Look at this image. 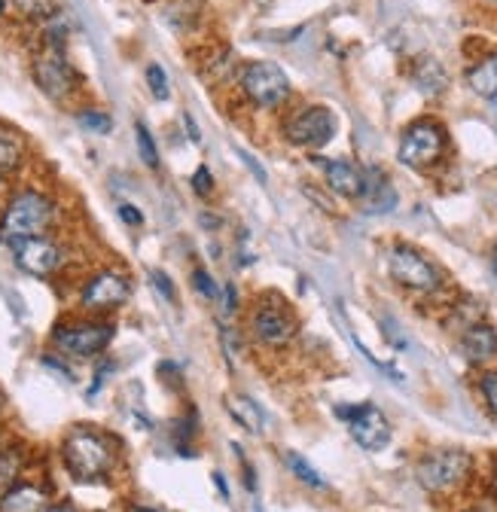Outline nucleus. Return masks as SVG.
Returning a JSON list of instances; mask_svg holds the SVG:
<instances>
[{
    "instance_id": "c03bdc74",
    "label": "nucleus",
    "mask_w": 497,
    "mask_h": 512,
    "mask_svg": "<svg viewBox=\"0 0 497 512\" xmlns=\"http://www.w3.org/2000/svg\"><path fill=\"white\" fill-rule=\"evenodd\" d=\"M0 452H4V436H0Z\"/></svg>"
},
{
    "instance_id": "1a4fd4ad",
    "label": "nucleus",
    "mask_w": 497,
    "mask_h": 512,
    "mask_svg": "<svg viewBox=\"0 0 497 512\" xmlns=\"http://www.w3.org/2000/svg\"><path fill=\"white\" fill-rule=\"evenodd\" d=\"M132 296V278L122 269H98L80 287V308L92 317L119 311Z\"/></svg>"
},
{
    "instance_id": "9d476101",
    "label": "nucleus",
    "mask_w": 497,
    "mask_h": 512,
    "mask_svg": "<svg viewBox=\"0 0 497 512\" xmlns=\"http://www.w3.org/2000/svg\"><path fill=\"white\" fill-rule=\"evenodd\" d=\"M446 128L437 122V119H418L412 122L406 132H403V141H400V162L406 168H415V171H427L433 168L443 153H446Z\"/></svg>"
},
{
    "instance_id": "ea45409f",
    "label": "nucleus",
    "mask_w": 497,
    "mask_h": 512,
    "mask_svg": "<svg viewBox=\"0 0 497 512\" xmlns=\"http://www.w3.org/2000/svg\"><path fill=\"white\" fill-rule=\"evenodd\" d=\"M129 512H159V509H153V506H132Z\"/></svg>"
},
{
    "instance_id": "9b49d317",
    "label": "nucleus",
    "mask_w": 497,
    "mask_h": 512,
    "mask_svg": "<svg viewBox=\"0 0 497 512\" xmlns=\"http://www.w3.org/2000/svg\"><path fill=\"white\" fill-rule=\"evenodd\" d=\"M10 250H13V263L31 278H55L71 263V250L52 235L19 241Z\"/></svg>"
},
{
    "instance_id": "f3484780",
    "label": "nucleus",
    "mask_w": 497,
    "mask_h": 512,
    "mask_svg": "<svg viewBox=\"0 0 497 512\" xmlns=\"http://www.w3.org/2000/svg\"><path fill=\"white\" fill-rule=\"evenodd\" d=\"M330 183L333 192H339V196L345 199H360L363 192V168H357L354 162L348 159H315Z\"/></svg>"
},
{
    "instance_id": "dca6fc26",
    "label": "nucleus",
    "mask_w": 497,
    "mask_h": 512,
    "mask_svg": "<svg viewBox=\"0 0 497 512\" xmlns=\"http://www.w3.org/2000/svg\"><path fill=\"white\" fill-rule=\"evenodd\" d=\"M363 211L369 214H388L397 205V192L391 186V180L385 177L382 168H366L363 171V192H360Z\"/></svg>"
},
{
    "instance_id": "cd10ccee",
    "label": "nucleus",
    "mask_w": 497,
    "mask_h": 512,
    "mask_svg": "<svg viewBox=\"0 0 497 512\" xmlns=\"http://www.w3.org/2000/svg\"><path fill=\"white\" fill-rule=\"evenodd\" d=\"M479 394L485 400V409L497 418V372H482L479 375Z\"/></svg>"
},
{
    "instance_id": "a19ab883",
    "label": "nucleus",
    "mask_w": 497,
    "mask_h": 512,
    "mask_svg": "<svg viewBox=\"0 0 497 512\" xmlns=\"http://www.w3.org/2000/svg\"><path fill=\"white\" fill-rule=\"evenodd\" d=\"M4 406H7V397H4V391H0V412H4Z\"/></svg>"
},
{
    "instance_id": "7c9ffc66",
    "label": "nucleus",
    "mask_w": 497,
    "mask_h": 512,
    "mask_svg": "<svg viewBox=\"0 0 497 512\" xmlns=\"http://www.w3.org/2000/svg\"><path fill=\"white\" fill-rule=\"evenodd\" d=\"M113 372V360H104V363H98V369H95V378H92V384H89V391H86V397H98V391L104 388V381H107V375Z\"/></svg>"
},
{
    "instance_id": "f8f14e48",
    "label": "nucleus",
    "mask_w": 497,
    "mask_h": 512,
    "mask_svg": "<svg viewBox=\"0 0 497 512\" xmlns=\"http://www.w3.org/2000/svg\"><path fill=\"white\" fill-rule=\"evenodd\" d=\"M333 135H336V116L330 107H321V104L302 107L284 122V138L293 147L321 150L333 141Z\"/></svg>"
},
{
    "instance_id": "412c9836",
    "label": "nucleus",
    "mask_w": 497,
    "mask_h": 512,
    "mask_svg": "<svg viewBox=\"0 0 497 512\" xmlns=\"http://www.w3.org/2000/svg\"><path fill=\"white\" fill-rule=\"evenodd\" d=\"M415 83H418V89L424 95H440L446 89V74L433 58H424L418 64V71H415Z\"/></svg>"
},
{
    "instance_id": "4c0bfd02",
    "label": "nucleus",
    "mask_w": 497,
    "mask_h": 512,
    "mask_svg": "<svg viewBox=\"0 0 497 512\" xmlns=\"http://www.w3.org/2000/svg\"><path fill=\"white\" fill-rule=\"evenodd\" d=\"M464 512H494V503L491 500H482V503H476V506H470Z\"/></svg>"
},
{
    "instance_id": "f03ea898",
    "label": "nucleus",
    "mask_w": 497,
    "mask_h": 512,
    "mask_svg": "<svg viewBox=\"0 0 497 512\" xmlns=\"http://www.w3.org/2000/svg\"><path fill=\"white\" fill-rule=\"evenodd\" d=\"M58 223V202L43 189H19L0 211V244H19L28 238L49 235Z\"/></svg>"
},
{
    "instance_id": "393cba45",
    "label": "nucleus",
    "mask_w": 497,
    "mask_h": 512,
    "mask_svg": "<svg viewBox=\"0 0 497 512\" xmlns=\"http://www.w3.org/2000/svg\"><path fill=\"white\" fill-rule=\"evenodd\" d=\"M135 141H138V153H141L144 165L147 168H159V150H156V141H153L150 128L144 122L135 125Z\"/></svg>"
},
{
    "instance_id": "a18cd8bd",
    "label": "nucleus",
    "mask_w": 497,
    "mask_h": 512,
    "mask_svg": "<svg viewBox=\"0 0 497 512\" xmlns=\"http://www.w3.org/2000/svg\"><path fill=\"white\" fill-rule=\"evenodd\" d=\"M0 13H4V0H0Z\"/></svg>"
},
{
    "instance_id": "c85d7f7f",
    "label": "nucleus",
    "mask_w": 497,
    "mask_h": 512,
    "mask_svg": "<svg viewBox=\"0 0 497 512\" xmlns=\"http://www.w3.org/2000/svg\"><path fill=\"white\" fill-rule=\"evenodd\" d=\"M150 281H153L156 293H159L165 302H177V290H174V284H171V278H168L165 272L153 269V272H150Z\"/></svg>"
},
{
    "instance_id": "a878e982",
    "label": "nucleus",
    "mask_w": 497,
    "mask_h": 512,
    "mask_svg": "<svg viewBox=\"0 0 497 512\" xmlns=\"http://www.w3.org/2000/svg\"><path fill=\"white\" fill-rule=\"evenodd\" d=\"M193 287H196V293H199L202 299H208V302L220 299V287L214 284L211 272H208V269H202V266H196V269H193Z\"/></svg>"
},
{
    "instance_id": "72a5a7b5",
    "label": "nucleus",
    "mask_w": 497,
    "mask_h": 512,
    "mask_svg": "<svg viewBox=\"0 0 497 512\" xmlns=\"http://www.w3.org/2000/svg\"><path fill=\"white\" fill-rule=\"evenodd\" d=\"M43 366H46V369H55V372H61V375H65L68 381H74V372L68 369V363L61 360V357H52V354H46V357H43Z\"/></svg>"
},
{
    "instance_id": "ddd939ff",
    "label": "nucleus",
    "mask_w": 497,
    "mask_h": 512,
    "mask_svg": "<svg viewBox=\"0 0 497 512\" xmlns=\"http://www.w3.org/2000/svg\"><path fill=\"white\" fill-rule=\"evenodd\" d=\"M336 415L348 424L351 439L366 448V452H382L391 442V424L385 418V412L372 403H360V406H336Z\"/></svg>"
},
{
    "instance_id": "2eb2a0df",
    "label": "nucleus",
    "mask_w": 497,
    "mask_h": 512,
    "mask_svg": "<svg viewBox=\"0 0 497 512\" xmlns=\"http://www.w3.org/2000/svg\"><path fill=\"white\" fill-rule=\"evenodd\" d=\"M461 354L473 366H491L497 360V333L491 324H470L461 333Z\"/></svg>"
},
{
    "instance_id": "5701e85b",
    "label": "nucleus",
    "mask_w": 497,
    "mask_h": 512,
    "mask_svg": "<svg viewBox=\"0 0 497 512\" xmlns=\"http://www.w3.org/2000/svg\"><path fill=\"white\" fill-rule=\"evenodd\" d=\"M284 464L290 467V473L299 479V482H305V485H312V488H327V479L312 467V464H308L302 455H296V452H284Z\"/></svg>"
},
{
    "instance_id": "7ed1b4c3",
    "label": "nucleus",
    "mask_w": 497,
    "mask_h": 512,
    "mask_svg": "<svg viewBox=\"0 0 497 512\" xmlns=\"http://www.w3.org/2000/svg\"><path fill=\"white\" fill-rule=\"evenodd\" d=\"M116 327L104 317H65L49 333L52 348L68 360H92L110 348Z\"/></svg>"
},
{
    "instance_id": "6ab92c4d",
    "label": "nucleus",
    "mask_w": 497,
    "mask_h": 512,
    "mask_svg": "<svg viewBox=\"0 0 497 512\" xmlns=\"http://www.w3.org/2000/svg\"><path fill=\"white\" fill-rule=\"evenodd\" d=\"M25 141L10 132V128H0V180H10L19 174V168L25 165Z\"/></svg>"
},
{
    "instance_id": "a211bd4d",
    "label": "nucleus",
    "mask_w": 497,
    "mask_h": 512,
    "mask_svg": "<svg viewBox=\"0 0 497 512\" xmlns=\"http://www.w3.org/2000/svg\"><path fill=\"white\" fill-rule=\"evenodd\" d=\"M226 409L229 415L247 430V433H263L266 430V412L260 409V403H254L244 394H229L226 397Z\"/></svg>"
},
{
    "instance_id": "6e6552de",
    "label": "nucleus",
    "mask_w": 497,
    "mask_h": 512,
    "mask_svg": "<svg viewBox=\"0 0 497 512\" xmlns=\"http://www.w3.org/2000/svg\"><path fill=\"white\" fill-rule=\"evenodd\" d=\"M238 86H241V95L247 101H251L254 107H263V110H275L290 98V80L275 61L244 64L241 74H238Z\"/></svg>"
},
{
    "instance_id": "c9c22d12",
    "label": "nucleus",
    "mask_w": 497,
    "mask_h": 512,
    "mask_svg": "<svg viewBox=\"0 0 497 512\" xmlns=\"http://www.w3.org/2000/svg\"><path fill=\"white\" fill-rule=\"evenodd\" d=\"M183 125H190V141H193V144H199V128H196V122H193V116H190V113L183 116Z\"/></svg>"
},
{
    "instance_id": "aec40b11",
    "label": "nucleus",
    "mask_w": 497,
    "mask_h": 512,
    "mask_svg": "<svg viewBox=\"0 0 497 512\" xmlns=\"http://www.w3.org/2000/svg\"><path fill=\"white\" fill-rule=\"evenodd\" d=\"M467 86L479 98H488V101L497 98V52H491L473 64V68L467 71Z\"/></svg>"
},
{
    "instance_id": "49530a36",
    "label": "nucleus",
    "mask_w": 497,
    "mask_h": 512,
    "mask_svg": "<svg viewBox=\"0 0 497 512\" xmlns=\"http://www.w3.org/2000/svg\"><path fill=\"white\" fill-rule=\"evenodd\" d=\"M98 512H104V509H98Z\"/></svg>"
},
{
    "instance_id": "79ce46f5",
    "label": "nucleus",
    "mask_w": 497,
    "mask_h": 512,
    "mask_svg": "<svg viewBox=\"0 0 497 512\" xmlns=\"http://www.w3.org/2000/svg\"><path fill=\"white\" fill-rule=\"evenodd\" d=\"M482 4H488L491 10H497V0H482Z\"/></svg>"
},
{
    "instance_id": "39448f33",
    "label": "nucleus",
    "mask_w": 497,
    "mask_h": 512,
    "mask_svg": "<svg viewBox=\"0 0 497 512\" xmlns=\"http://www.w3.org/2000/svg\"><path fill=\"white\" fill-rule=\"evenodd\" d=\"M31 77H34L37 89L55 104H68L83 92V77L71 64L65 46H46L43 43L31 61Z\"/></svg>"
},
{
    "instance_id": "2f4dec72",
    "label": "nucleus",
    "mask_w": 497,
    "mask_h": 512,
    "mask_svg": "<svg viewBox=\"0 0 497 512\" xmlns=\"http://www.w3.org/2000/svg\"><path fill=\"white\" fill-rule=\"evenodd\" d=\"M116 214H119V220H122V223L132 226V229H138V226L144 223V214H141L135 205H129V202H122V205L116 208Z\"/></svg>"
},
{
    "instance_id": "423d86ee",
    "label": "nucleus",
    "mask_w": 497,
    "mask_h": 512,
    "mask_svg": "<svg viewBox=\"0 0 497 512\" xmlns=\"http://www.w3.org/2000/svg\"><path fill=\"white\" fill-rule=\"evenodd\" d=\"M247 330H251L257 345L266 348H284L296 339L299 333V320L290 308V302H284L275 293H266L257 299V305L247 314Z\"/></svg>"
},
{
    "instance_id": "f704fd0d",
    "label": "nucleus",
    "mask_w": 497,
    "mask_h": 512,
    "mask_svg": "<svg viewBox=\"0 0 497 512\" xmlns=\"http://www.w3.org/2000/svg\"><path fill=\"white\" fill-rule=\"evenodd\" d=\"M238 156H241V162H244L247 168H251V171H254V177H257L260 183H266V171H263V165H257V162H254V156H251V153H244V150H238Z\"/></svg>"
},
{
    "instance_id": "f257e3e1",
    "label": "nucleus",
    "mask_w": 497,
    "mask_h": 512,
    "mask_svg": "<svg viewBox=\"0 0 497 512\" xmlns=\"http://www.w3.org/2000/svg\"><path fill=\"white\" fill-rule=\"evenodd\" d=\"M58 458L65 464L68 476L74 482H104L113 476L119 464V448L116 439L92 424H77L65 433L58 448Z\"/></svg>"
},
{
    "instance_id": "b1692460",
    "label": "nucleus",
    "mask_w": 497,
    "mask_h": 512,
    "mask_svg": "<svg viewBox=\"0 0 497 512\" xmlns=\"http://www.w3.org/2000/svg\"><path fill=\"white\" fill-rule=\"evenodd\" d=\"M77 122H80L83 132H89V135H110V128H113V119L104 110H98V107H80L77 110Z\"/></svg>"
},
{
    "instance_id": "e433bc0d",
    "label": "nucleus",
    "mask_w": 497,
    "mask_h": 512,
    "mask_svg": "<svg viewBox=\"0 0 497 512\" xmlns=\"http://www.w3.org/2000/svg\"><path fill=\"white\" fill-rule=\"evenodd\" d=\"M43 512H77V509H74V503H49Z\"/></svg>"
},
{
    "instance_id": "4468645a",
    "label": "nucleus",
    "mask_w": 497,
    "mask_h": 512,
    "mask_svg": "<svg viewBox=\"0 0 497 512\" xmlns=\"http://www.w3.org/2000/svg\"><path fill=\"white\" fill-rule=\"evenodd\" d=\"M52 503V491L43 482L19 479L7 491H0V512H43Z\"/></svg>"
},
{
    "instance_id": "58836bf2",
    "label": "nucleus",
    "mask_w": 497,
    "mask_h": 512,
    "mask_svg": "<svg viewBox=\"0 0 497 512\" xmlns=\"http://www.w3.org/2000/svg\"><path fill=\"white\" fill-rule=\"evenodd\" d=\"M214 482H217L220 494H223V497H229V488H226V479H223V473H214Z\"/></svg>"
},
{
    "instance_id": "20e7f679",
    "label": "nucleus",
    "mask_w": 497,
    "mask_h": 512,
    "mask_svg": "<svg viewBox=\"0 0 497 512\" xmlns=\"http://www.w3.org/2000/svg\"><path fill=\"white\" fill-rule=\"evenodd\" d=\"M473 476V458L464 448H433L424 452L415 464L418 485L433 497L458 494Z\"/></svg>"
},
{
    "instance_id": "37998d69",
    "label": "nucleus",
    "mask_w": 497,
    "mask_h": 512,
    "mask_svg": "<svg viewBox=\"0 0 497 512\" xmlns=\"http://www.w3.org/2000/svg\"><path fill=\"white\" fill-rule=\"evenodd\" d=\"M494 497H497V473H494Z\"/></svg>"
},
{
    "instance_id": "4be33fe9",
    "label": "nucleus",
    "mask_w": 497,
    "mask_h": 512,
    "mask_svg": "<svg viewBox=\"0 0 497 512\" xmlns=\"http://www.w3.org/2000/svg\"><path fill=\"white\" fill-rule=\"evenodd\" d=\"M22 464H25V452H22V448H7L4 445V452H0V491H7L10 485L19 482Z\"/></svg>"
},
{
    "instance_id": "473e14b6",
    "label": "nucleus",
    "mask_w": 497,
    "mask_h": 512,
    "mask_svg": "<svg viewBox=\"0 0 497 512\" xmlns=\"http://www.w3.org/2000/svg\"><path fill=\"white\" fill-rule=\"evenodd\" d=\"M223 314H235L238 311V290H235V284L229 281L226 287H223Z\"/></svg>"
},
{
    "instance_id": "c756f323",
    "label": "nucleus",
    "mask_w": 497,
    "mask_h": 512,
    "mask_svg": "<svg viewBox=\"0 0 497 512\" xmlns=\"http://www.w3.org/2000/svg\"><path fill=\"white\" fill-rule=\"evenodd\" d=\"M193 189H196V196H202V199H208L211 196V189H214V177H211V171L202 165V168H196V174H193Z\"/></svg>"
},
{
    "instance_id": "bb28decb",
    "label": "nucleus",
    "mask_w": 497,
    "mask_h": 512,
    "mask_svg": "<svg viewBox=\"0 0 497 512\" xmlns=\"http://www.w3.org/2000/svg\"><path fill=\"white\" fill-rule=\"evenodd\" d=\"M147 86H150L153 98L168 101L171 89H168V74L162 71V64H150V68H147Z\"/></svg>"
},
{
    "instance_id": "0eeeda50",
    "label": "nucleus",
    "mask_w": 497,
    "mask_h": 512,
    "mask_svg": "<svg viewBox=\"0 0 497 512\" xmlns=\"http://www.w3.org/2000/svg\"><path fill=\"white\" fill-rule=\"evenodd\" d=\"M388 272L391 278L418 296H430L443 290V272L433 266L421 250H415L412 244H394L388 253Z\"/></svg>"
}]
</instances>
